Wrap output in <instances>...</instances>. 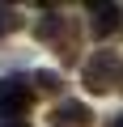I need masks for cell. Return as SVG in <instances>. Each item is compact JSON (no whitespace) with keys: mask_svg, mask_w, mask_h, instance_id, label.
Listing matches in <instances>:
<instances>
[{"mask_svg":"<svg viewBox=\"0 0 123 127\" xmlns=\"http://www.w3.org/2000/svg\"><path fill=\"white\" fill-rule=\"evenodd\" d=\"M123 85V59L115 51H93V59L85 64V89L89 93H110Z\"/></svg>","mask_w":123,"mask_h":127,"instance_id":"1","label":"cell"},{"mask_svg":"<svg viewBox=\"0 0 123 127\" xmlns=\"http://www.w3.org/2000/svg\"><path fill=\"white\" fill-rule=\"evenodd\" d=\"M34 81H26L21 72L13 76H0V114H30L34 106Z\"/></svg>","mask_w":123,"mask_h":127,"instance_id":"2","label":"cell"},{"mask_svg":"<svg viewBox=\"0 0 123 127\" xmlns=\"http://www.w3.org/2000/svg\"><path fill=\"white\" fill-rule=\"evenodd\" d=\"M72 30H77V26H72L64 13H47V17H38V21H34V38H38V42H55V47L64 42Z\"/></svg>","mask_w":123,"mask_h":127,"instance_id":"3","label":"cell"},{"mask_svg":"<svg viewBox=\"0 0 123 127\" xmlns=\"http://www.w3.org/2000/svg\"><path fill=\"white\" fill-rule=\"evenodd\" d=\"M51 127H93V110L85 102H59L51 110Z\"/></svg>","mask_w":123,"mask_h":127,"instance_id":"4","label":"cell"},{"mask_svg":"<svg viewBox=\"0 0 123 127\" xmlns=\"http://www.w3.org/2000/svg\"><path fill=\"white\" fill-rule=\"evenodd\" d=\"M119 26H123V9H119V4H93V9H89V30H93V38H110Z\"/></svg>","mask_w":123,"mask_h":127,"instance_id":"5","label":"cell"},{"mask_svg":"<svg viewBox=\"0 0 123 127\" xmlns=\"http://www.w3.org/2000/svg\"><path fill=\"white\" fill-rule=\"evenodd\" d=\"M30 81H34V93H47V97L64 93V76H59V72H51V68H38V72H30Z\"/></svg>","mask_w":123,"mask_h":127,"instance_id":"6","label":"cell"},{"mask_svg":"<svg viewBox=\"0 0 123 127\" xmlns=\"http://www.w3.org/2000/svg\"><path fill=\"white\" fill-rule=\"evenodd\" d=\"M13 30H21V13L13 4H0V38H9Z\"/></svg>","mask_w":123,"mask_h":127,"instance_id":"7","label":"cell"},{"mask_svg":"<svg viewBox=\"0 0 123 127\" xmlns=\"http://www.w3.org/2000/svg\"><path fill=\"white\" fill-rule=\"evenodd\" d=\"M0 127H30L26 114H0Z\"/></svg>","mask_w":123,"mask_h":127,"instance_id":"8","label":"cell"},{"mask_svg":"<svg viewBox=\"0 0 123 127\" xmlns=\"http://www.w3.org/2000/svg\"><path fill=\"white\" fill-rule=\"evenodd\" d=\"M106 127H123V114H115V119H106Z\"/></svg>","mask_w":123,"mask_h":127,"instance_id":"9","label":"cell"}]
</instances>
